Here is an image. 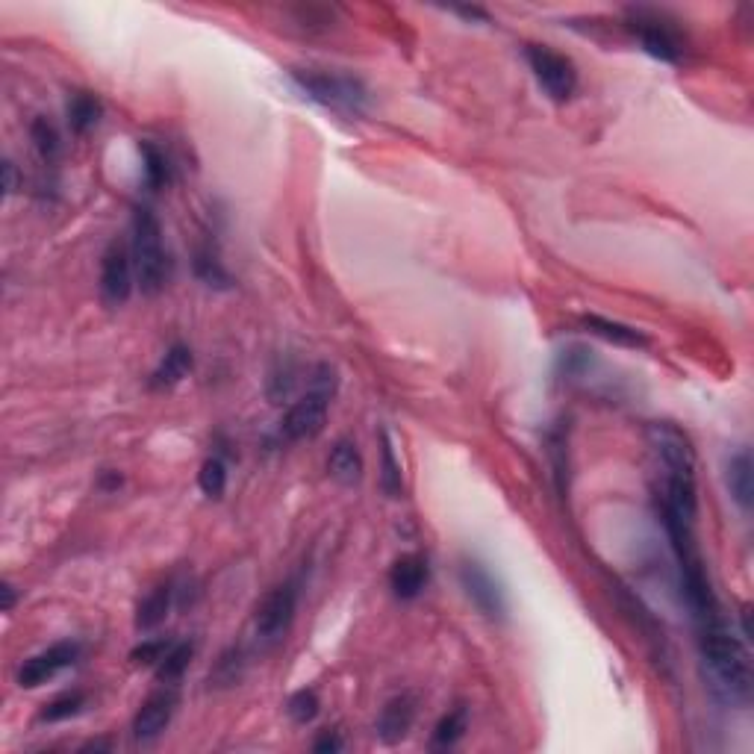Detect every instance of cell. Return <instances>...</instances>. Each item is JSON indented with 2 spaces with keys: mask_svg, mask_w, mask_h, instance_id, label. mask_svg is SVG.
<instances>
[{
  "mask_svg": "<svg viewBox=\"0 0 754 754\" xmlns=\"http://www.w3.org/2000/svg\"><path fill=\"white\" fill-rule=\"evenodd\" d=\"M699 648L713 693L731 704H749V696H752L749 651L743 646V640H737L728 631L722 616L699 625Z\"/></svg>",
  "mask_w": 754,
  "mask_h": 754,
  "instance_id": "cell-1",
  "label": "cell"
},
{
  "mask_svg": "<svg viewBox=\"0 0 754 754\" xmlns=\"http://www.w3.org/2000/svg\"><path fill=\"white\" fill-rule=\"evenodd\" d=\"M292 80L310 101H316L324 109H333L339 115L357 118V115H363L369 109V89L363 86V80H357L351 74L295 68Z\"/></svg>",
  "mask_w": 754,
  "mask_h": 754,
  "instance_id": "cell-2",
  "label": "cell"
},
{
  "mask_svg": "<svg viewBox=\"0 0 754 754\" xmlns=\"http://www.w3.org/2000/svg\"><path fill=\"white\" fill-rule=\"evenodd\" d=\"M133 269L145 295H157L168 283V254L162 245L160 218L148 207L133 210Z\"/></svg>",
  "mask_w": 754,
  "mask_h": 754,
  "instance_id": "cell-3",
  "label": "cell"
},
{
  "mask_svg": "<svg viewBox=\"0 0 754 754\" xmlns=\"http://www.w3.org/2000/svg\"><path fill=\"white\" fill-rule=\"evenodd\" d=\"M295 610H298V584L295 581H283L274 590H269L254 613L257 643L263 648L280 646L295 622Z\"/></svg>",
  "mask_w": 754,
  "mask_h": 754,
  "instance_id": "cell-4",
  "label": "cell"
},
{
  "mask_svg": "<svg viewBox=\"0 0 754 754\" xmlns=\"http://www.w3.org/2000/svg\"><path fill=\"white\" fill-rule=\"evenodd\" d=\"M525 59H528L537 83L542 86V92L551 101L563 104V101H569L575 95V89H578V68H575V62L569 56L557 54L548 45H528L525 48Z\"/></svg>",
  "mask_w": 754,
  "mask_h": 754,
  "instance_id": "cell-5",
  "label": "cell"
},
{
  "mask_svg": "<svg viewBox=\"0 0 754 754\" xmlns=\"http://www.w3.org/2000/svg\"><path fill=\"white\" fill-rule=\"evenodd\" d=\"M646 436L666 475L696 478V448L687 433L675 428L672 422H654L648 425Z\"/></svg>",
  "mask_w": 754,
  "mask_h": 754,
  "instance_id": "cell-6",
  "label": "cell"
},
{
  "mask_svg": "<svg viewBox=\"0 0 754 754\" xmlns=\"http://www.w3.org/2000/svg\"><path fill=\"white\" fill-rule=\"evenodd\" d=\"M628 27L634 30V36L640 39L643 51L660 62H678L684 54V42L678 36V30L657 12L648 9H634L628 15Z\"/></svg>",
  "mask_w": 754,
  "mask_h": 754,
  "instance_id": "cell-7",
  "label": "cell"
},
{
  "mask_svg": "<svg viewBox=\"0 0 754 754\" xmlns=\"http://www.w3.org/2000/svg\"><path fill=\"white\" fill-rule=\"evenodd\" d=\"M80 651H83L80 643H74V640H62V643H54V646H48L45 651H39V654L27 657V660L18 666V675H15L18 687H24V690H36V687H42V684L54 681L62 669H68V666H74V663H77Z\"/></svg>",
  "mask_w": 754,
  "mask_h": 754,
  "instance_id": "cell-8",
  "label": "cell"
},
{
  "mask_svg": "<svg viewBox=\"0 0 754 754\" xmlns=\"http://www.w3.org/2000/svg\"><path fill=\"white\" fill-rule=\"evenodd\" d=\"M460 584L472 604L484 613L486 619H504L507 616V595L501 581L486 569L481 560H463L460 566Z\"/></svg>",
  "mask_w": 754,
  "mask_h": 754,
  "instance_id": "cell-9",
  "label": "cell"
},
{
  "mask_svg": "<svg viewBox=\"0 0 754 754\" xmlns=\"http://www.w3.org/2000/svg\"><path fill=\"white\" fill-rule=\"evenodd\" d=\"M327 407H330V395L307 389V395L298 398L286 410V416L280 422V436L289 442H304V439L319 436L324 431V422H327Z\"/></svg>",
  "mask_w": 754,
  "mask_h": 754,
  "instance_id": "cell-10",
  "label": "cell"
},
{
  "mask_svg": "<svg viewBox=\"0 0 754 754\" xmlns=\"http://www.w3.org/2000/svg\"><path fill=\"white\" fill-rule=\"evenodd\" d=\"M177 704H180L177 687L162 684L160 690L151 693L148 699L142 701V707L136 710V716H133V737L139 743H154L157 737L165 734V728L171 725V719L177 713Z\"/></svg>",
  "mask_w": 754,
  "mask_h": 754,
  "instance_id": "cell-11",
  "label": "cell"
},
{
  "mask_svg": "<svg viewBox=\"0 0 754 754\" xmlns=\"http://www.w3.org/2000/svg\"><path fill=\"white\" fill-rule=\"evenodd\" d=\"M133 254L124 242H109L101 257V295L109 307H121L133 292Z\"/></svg>",
  "mask_w": 754,
  "mask_h": 754,
  "instance_id": "cell-12",
  "label": "cell"
},
{
  "mask_svg": "<svg viewBox=\"0 0 754 754\" xmlns=\"http://www.w3.org/2000/svg\"><path fill=\"white\" fill-rule=\"evenodd\" d=\"M416 713H419V699L413 693L392 696V699L380 707V716H377L375 731L377 737H380V743H386V746L401 743L410 734V728L416 722Z\"/></svg>",
  "mask_w": 754,
  "mask_h": 754,
  "instance_id": "cell-13",
  "label": "cell"
},
{
  "mask_svg": "<svg viewBox=\"0 0 754 754\" xmlns=\"http://www.w3.org/2000/svg\"><path fill=\"white\" fill-rule=\"evenodd\" d=\"M428 560L422 554H401L389 569V587L401 601H413L428 587Z\"/></svg>",
  "mask_w": 754,
  "mask_h": 754,
  "instance_id": "cell-14",
  "label": "cell"
},
{
  "mask_svg": "<svg viewBox=\"0 0 754 754\" xmlns=\"http://www.w3.org/2000/svg\"><path fill=\"white\" fill-rule=\"evenodd\" d=\"M327 472H330L333 481H339L342 486L360 484V478H363V457H360V448H357L351 439H339V442L330 448Z\"/></svg>",
  "mask_w": 754,
  "mask_h": 754,
  "instance_id": "cell-15",
  "label": "cell"
},
{
  "mask_svg": "<svg viewBox=\"0 0 754 754\" xmlns=\"http://www.w3.org/2000/svg\"><path fill=\"white\" fill-rule=\"evenodd\" d=\"M725 484L731 489V498L749 513L754 501V472H752V454L749 451H737L731 460H728V469H725Z\"/></svg>",
  "mask_w": 754,
  "mask_h": 754,
  "instance_id": "cell-16",
  "label": "cell"
},
{
  "mask_svg": "<svg viewBox=\"0 0 754 754\" xmlns=\"http://www.w3.org/2000/svg\"><path fill=\"white\" fill-rule=\"evenodd\" d=\"M584 327L593 336H601L604 342H613L619 348H646L648 345L646 333L631 327V324L610 322V319H601V316H584Z\"/></svg>",
  "mask_w": 754,
  "mask_h": 754,
  "instance_id": "cell-17",
  "label": "cell"
},
{
  "mask_svg": "<svg viewBox=\"0 0 754 754\" xmlns=\"http://www.w3.org/2000/svg\"><path fill=\"white\" fill-rule=\"evenodd\" d=\"M189 372H192V351L186 345H171L160 360L157 372L151 375V386L154 389H171Z\"/></svg>",
  "mask_w": 754,
  "mask_h": 754,
  "instance_id": "cell-18",
  "label": "cell"
},
{
  "mask_svg": "<svg viewBox=\"0 0 754 754\" xmlns=\"http://www.w3.org/2000/svg\"><path fill=\"white\" fill-rule=\"evenodd\" d=\"M174 584H160L154 587L151 593L145 595L139 601V610H136V628L139 631H151L157 628L160 622H165L168 610H171V601H174Z\"/></svg>",
  "mask_w": 754,
  "mask_h": 754,
  "instance_id": "cell-19",
  "label": "cell"
},
{
  "mask_svg": "<svg viewBox=\"0 0 754 754\" xmlns=\"http://www.w3.org/2000/svg\"><path fill=\"white\" fill-rule=\"evenodd\" d=\"M104 115V104L92 95V92H74L68 101V124L74 133H89Z\"/></svg>",
  "mask_w": 754,
  "mask_h": 754,
  "instance_id": "cell-20",
  "label": "cell"
},
{
  "mask_svg": "<svg viewBox=\"0 0 754 754\" xmlns=\"http://www.w3.org/2000/svg\"><path fill=\"white\" fill-rule=\"evenodd\" d=\"M466 728H469V710H466L463 704H457L454 710H448V713L436 722L431 746L433 749H454V746L463 740Z\"/></svg>",
  "mask_w": 754,
  "mask_h": 754,
  "instance_id": "cell-21",
  "label": "cell"
},
{
  "mask_svg": "<svg viewBox=\"0 0 754 754\" xmlns=\"http://www.w3.org/2000/svg\"><path fill=\"white\" fill-rule=\"evenodd\" d=\"M195 274H198L201 283H207L213 289H230V283H233L230 271L224 269V263L218 260L213 245H201L195 251Z\"/></svg>",
  "mask_w": 754,
  "mask_h": 754,
  "instance_id": "cell-22",
  "label": "cell"
},
{
  "mask_svg": "<svg viewBox=\"0 0 754 754\" xmlns=\"http://www.w3.org/2000/svg\"><path fill=\"white\" fill-rule=\"evenodd\" d=\"M192 654H195V646L192 643H174V646L165 651L160 663H157V678L160 684H171L177 687V681L186 675L189 663H192Z\"/></svg>",
  "mask_w": 754,
  "mask_h": 754,
  "instance_id": "cell-23",
  "label": "cell"
},
{
  "mask_svg": "<svg viewBox=\"0 0 754 754\" xmlns=\"http://www.w3.org/2000/svg\"><path fill=\"white\" fill-rule=\"evenodd\" d=\"M86 693L83 690H68V693H59L56 699H51L45 707H42V713H39V722H48V725H54V722H65V719H71V716H80L83 713V707H86Z\"/></svg>",
  "mask_w": 754,
  "mask_h": 754,
  "instance_id": "cell-24",
  "label": "cell"
},
{
  "mask_svg": "<svg viewBox=\"0 0 754 754\" xmlns=\"http://www.w3.org/2000/svg\"><path fill=\"white\" fill-rule=\"evenodd\" d=\"M380 486L389 498H398L404 492V478H401V463L395 460L389 433H380Z\"/></svg>",
  "mask_w": 754,
  "mask_h": 754,
  "instance_id": "cell-25",
  "label": "cell"
},
{
  "mask_svg": "<svg viewBox=\"0 0 754 754\" xmlns=\"http://www.w3.org/2000/svg\"><path fill=\"white\" fill-rule=\"evenodd\" d=\"M139 154H142V162H145V183H148V189L157 192L162 186H168L171 168H168V160H165V154H162L160 148L154 142H142Z\"/></svg>",
  "mask_w": 754,
  "mask_h": 754,
  "instance_id": "cell-26",
  "label": "cell"
},
{
  "mask_svg": "<svg viewBox=\"0 0 754 754\" xmlns=\"http://www.w3.org/2000/svg\"><path fill=\"white\" fill-rule=\"evenodd\" d=\"M30 139H33V148H36V154L42 157V162H56L59 151H62V142H59V130H56L48 118L39 115V118L30 124Z\"/></svg>",
  "mask_w": 754,
  "mask_h": 754,
  "instance_id": "cell-27",
  "label": "cell"
},
{
  "mask_svg": "<svg viewBox=\"0 0 754 754\" xmlns=\"http://www.w3.org/2000/svg\"><path fill=\"white\" fill-rule=\"evenodd\" d=\"M319 707H322V701H319L316 690H298L286 701V713L295 725H310L319 716Z\"/></svg>",
  "mask_w": 754,
  "mask_h": 754,
  "instance_id": "cell-28",
  "label": "cell"
},
{
  "mask_svg": "<svg viewBox=\"0 0 754 754\" xmlns=\"http://www.w3.org/2000/svg\"><path fill=\"white\" fill-rule=\"evenodd\" d=\"M198 486L207 498H221L224 489H227V466L221 457H210L201 472H198Z\"/></svg>",
  "mask_w": 754,
  "mask_h": 754,
  "instance_id": "cell-29",
  "label": "cell"
},
{
  "mask_svg": "<svg viewBox=\"0 0 754 754\" xmlns=\"http://www.w3.org/2000/svg\"><path fill=\"white\" fill-rule=\"evenodd\" d=\"M242 678V651L239 648H230L218 657L216 672L210 675V684L216 687H233L236 681Z\"/></svg>",
  "mask_w": 754,
  "mask_h": 754,
  "instance_id": "cell-30",
  "label": "cell"
},
{
  "mask_svg": "<svg viewBox=\"0 0 754 754\" xmlns=\"http://www.w3.org/2000/svg\"><path fill=\"white\" fill-rule=\"evenodd\" d=\"M171 646H174V643H171V640H162V637L160 640H145L142 646L133 648V654H130V657H133V663L157 666L162 657H165V651H168Z\"/></svg>",
  "mask_w": 754,
  "mask_h": 754,
  "instance_id": "cell-31",
  "label": "cell"
},
{
  "mask_svg": "<svg viewBox=\"0 0 754 754\" xmlns=\"http://www.w3.org/2000/svg\"><path fill=\"white\" fill-rule=\"evenodd\" d=\"M316 752L324 754V752H339L342 749V740H339V734H333V731H327V734H322L319 740H316V746H313Z\"/></svg>",
  "mask_w": 754,
  "mask_h": 754,
  "instance_id": "cell-32",
  "label": "cell"
},
{
  "mask_svg": "<svg viewBox=\"0 0 754 754\" xmlns=\"http://www.w3.org/2000/svg\"><path fill=\"white\" fill-rule=\"evenodd\" d=\"M3 177H6V195H15V189H18V168H15V162L12 160H3Z\"/></svg>",
  "mask_w": 754,
  "mask_h": 754,
  "instance_id": "cell-33",
  "label": "cell"
},
{
  "mask_svg": "<svg viewBox=\"0 0 754 754\" xmlns=\"http://www.w3.org/2000/svg\"><path fill=\"white\" fill-rule=\"evenodd\" d=\"M0 593H3V610H6V613H12V607H15V601H18V593H15V587H12V584L6 581Z\"/></svg>",
  "mask_w": 754,
  "mask_h": 754,
  "instance_id": "cell-34",
  "label": "cell"
},
{
  "mask_svg": "<svg viewBox=\"0 0 754 754\" xmlns=\"http://www.w3.org/2000/svg\"><path fill=\"white\" fill-rule=\"evenodd\" d=\"M454 12H457V15H463V18H478V21H486L484 9H475V6H472V9H454Z\"/></svg>",
  "mask_w": 754,
  "mask_h": 754,
  "instance_id": "cell-35",
  "label": "cell"
},
{
  "mask_svg": "<svg viewBox=\"0 0 754 754\" xmlns=\"http://www.w3.org/2000/svg\"><path fill=\"white\" fill-rule=\"evenodd\" d=\"M101 486H104V489H115V486H121V475H118V472H107V475L101 478Z\"/></svg>",
  "mask_w": 754,
  "mask_h": 754,
  "instance_id": "cell-36",
  "label": "cell"
},
{
  "mask_svg": "<svg viewBox=\"0 0 754 754\" xmlns=\"http://www.w3.org/2000/svg\"><path fill=\"white\" fill-rule=\"evenodd\" d=\"M112 746L109 743H101V740H95V743H89V746H83V752H109Z\"/></svg>",
  "mask_w": 754,
  "mask_h": 754,
  "instance_id": "cell-37",
  "label": "cell"
}]
</instances>
